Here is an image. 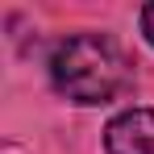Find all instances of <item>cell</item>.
Instances as JSON below:
<instances>
[{"instance_id":"obj_1","label":"cell","mask_w":154,"mask_h":154,"mask_svg":"<svg viewBox=\"0 0 154 154\" xmlns=\"http://www.w3.org/2000/svg\"><path fill=\"white\" fill-rule=\"evenodd\" d=\"M50 83L71 104H108L133 88V63L108 33H71L50 54Z\"/></svg>"},{"instance_id":"obj_2","label":"cell","mask_w":154,"mask_h":154,"mask_svg":"<svg viewBox=\"0 0 154 154\" xmlns=\"http://www.w3.org/2000/svg\"><path fill=\"white\" fill-rule=\"evenodd\" d=\"M108 154H154V108H129L104 129Z\"/></svg>"},{"instance_id":"obj_3","label":"cell","mask_w":154,"mask_h":154,"mask_svg":"<svg viewBox=\"0 0 154 154\" xmlns=\"http://www.w3.org/2000/svg\"><path fill=\"white\" fill-rule=\"evenodd\" d=\"M142 33H146V42L154 46V4H146V8H142Z\"/></svg>"}]
</instances>
